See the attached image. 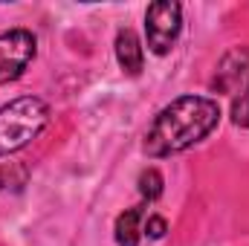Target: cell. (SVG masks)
Segmentation results:
<instances>
[{
    "instance_id": "7a4b0ae2",
    "label": "cell",
    "mask_w": 249,
    "mask_h": 246,
    "mask_svg": "<svg viewBox=\"0 0 249 246\" xmlns=\"http://www.w3.org/2000/svg\"><path fill=\"white\" fill-rule=\"evenodd\" d=\"M50 122V107L35 99L23 96L0 107V154H15L26 148Z\"/></svg>"
},
{
    "instance_id": "30bf717a",
    "label": "cell",
    "mask_w": 249,
    "mask_h": 246,
    "mask_svg": "<svg viewBox=\"0 0 249 246\" xmlns=\"http://www.w3.org/2000/svg\"><path fill=\"white\" fill-rule=\"evenodd\" d=\"M165 229H168V226H165V220H162L160 214H151V217L145 220V226H142V232H145L151 241H160V238L165 235Z\"/></svg>"
},
{
    "instance_id": "6da1fadb",
    "label": "cell",
    "mask_w": 249,
    "mask_h": 246,
    "mask_svg": "<svg viewBox=\"0 0 249 246\" xmlns=\"http://www.w3.org/2000/svg\"><path fill=\"white\" fill-rule=\"evenodd\" d=\"M220 122L217 102L206 96H183L174 99L168 107L157 113L154 124L145 133V154L154 159L188 151L191 145L203 142Z\"/></svg>"
},
{
    "instance_id": "8fae6325",
    "label": "cell",
    "mask_w": 249,
    "mask_h": 246,
    "mask_svg": "<svg viewBox=\"0 0 249 246\" xmlns=\"http://www.w3.org/2000/svg\"><path fill=\"white\" fill-rule=\"evenodd\" d=\"M0 188H3V174H0Z\"/></svg>"
},
{
    "instance_id": "ba28073f",
    "label": "cell",
    "mask_w": 249,
    "mask_h": 246,
    "mask_svg": "<svg viewBox=\"0 0 249 246\" xmlns=\"http://www.w3.org/2000/svg\"><path fill=\"white\" fill-rule=\"evenodd\" d=\"M139 194H142L145 200H157V197L162 194V174H160L157 168H145V171L139 174Z\"/></svg>"
},
{
    "instance_id": "3957f363",
    "label": "cell",
    "mask_w": 249,
    "mask_h": 246,
    "mask_svg": "<svg viewBox=\"0 0 249 246\" xmlns=\"http://www.w3.org/2000/svg\"><path fill=\"white\" fill-rule=\"evenodd\" d=\"M183 29V9L180 3L171 0H157L145 12V35H148V50L154 55L171 53L174 41L180 38Z\"/></svg>"
},
{
    "instance_id": "8992f818",
    "label": "cell",
    "mask_w": 249,
    "mask_h": 246,
    "mask_svg": "<svg viewBox=\"0 0 249 246\" xmlns=\"http://www.w3.org/2000/svg\"><path fill=\"white\" fill-rule=\"evenodd\" d=\"M116 61L127 75H139L142 72V44L136 38L133 29H119L116 35Z\"/></svg>"
},
{
    "instance_id": "5b68a950",
    "label": "cell",
    "mask_w": 249,
    "mask_h": 246,
    "mask_svg": "<svg viewBox=\"0 0 249 246\" xmlns=\"http://www.w3.org/2000/svg\"><path fill=\"white\" fill-rule=\"evenodd\" d=\"M249 78V50H232L220 67H217V75H214V87L217 90H223V93H232V90H238L244 81Z\"/></svg>"
},
{
    "instance_id": "52a82bcc",
    "label": "cell",
    "mask_w": 249,
    "mask_h": 246,
    "mask_svg": "<svg viewBox=\"0 0 249 246\" xmlns=\"http://www.w3.org/2000/svg\"><path fill=\"white\" fill-rule=\"evenodd\" d=\"M139 220H142V206H133L116 217V244L119 246H139Z\"/></svg>"
},
{
    "instance_id": "277c9868",
    "label": "cell",
    "mask_w": 249,
    "mask_h": 246,
    "mask_svg": "<svg viewBox=\"0 0 249 246\" xmlns=\"http://www.w3.org/2000/svg\"><path fill=\"white\" fill-rule=\"evenodd\" d=\"M38 53V41L26 29H12L0 35V84H9L26 72Z\"/></svg>"
},
{
    "instance_id": "9c48e42d",
    "label": "cell",
    "mask_w": 249,
    "mask_h": 246,
    "mask_svg": "<svg viewBox=\"0 0 249 246\" xmlns=\"http://www.w3.org/2000/svg\"><path fill=\"white\" fill-rule=\"evenodd\" d=\"M232 122L241 124V127H249V87L232 102Z\"/></svg>"
}]
</instances>
